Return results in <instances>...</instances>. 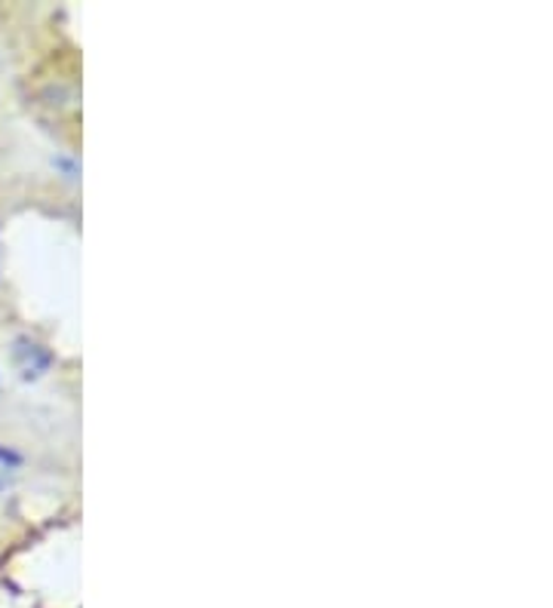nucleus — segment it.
<instances>
[{
  "label": "nucleus",
  "mask_w": 553,
  "mask_h": 608,
  "mask_svg": "<svg viewBox=\"0 0 553 608\" xmlns=\"http://www.w3.org/2000/svg\"><path fill=\"white\" fill-rule=\"evenodd\" d=\"M13 353L16 365H19V372H22L25 379H38V375H43V372L50 369V353L43 351L38 341H31V338H19Z\"/></svg>",
  "instance_id": "1"
},
{
  "label": "nucleus",
  "mask_w": 553,
  "mask_h": 608,
  "mask_svg": "<svg viewBox=\"0 0 553 608\" xmlns=\"http://www.w3.org/2000/svg\"><path fill=\"white\" fill-rule=\"evenodd\" d=\"M16 471H19V455H16V452H10V449L0 446V492L13 483Z\"/></svg>",
  "instance_id": "2"
}]
</instances>
